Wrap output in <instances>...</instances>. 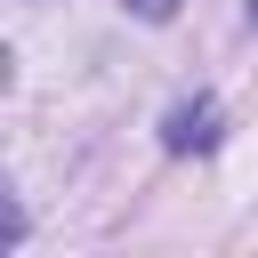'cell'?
<instances>
[{
	"instance_id": "1",
	"label": "cell",
	"mask_w": 258,
	"mask_h": 258,
	"mask_svg": "<svg viewBox=\"0 0 258 258\" xmlns=\"http://www.w3.org/2000/svg\"><path fill=\"white\" fill-rule=\"evenodd\" d=\"M210 121H218V105H210V97H202V105H177V113H169V145H177V153L210 145V137H218Z\"/></svg>"
},
{
	"instance_id": "2",
	"label": "cell",
	"mask_w": 258,
	"mask_h": 258,
	"mask_svg": "<svg viewBox=\"0 0 258 258\" xmlns=\"http://www.w3.org/2000/svg\"><path fill=\"white\" fill-rule=\"evenodd\" d=\"M129 8H137L145 24H161V16H177V0H129Z\"/></svg>"
}]
</instances>
